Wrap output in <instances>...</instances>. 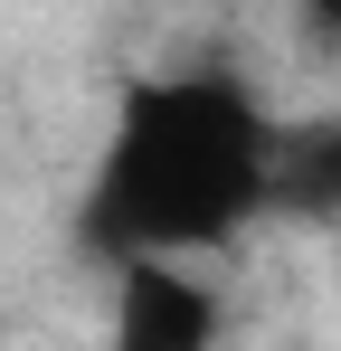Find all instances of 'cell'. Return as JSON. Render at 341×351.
Here are the masks:
<instances>
[{"mask_svg": "<svg viewBox=\"0 0 341 351\" xmlns=\"http://www.w3.org/2000/svg\"><path fill=\"white\" fill-rule=\"evenodd\" d=\"M266 162H275V114L237 76H209V66L133 76L95 152L86 247H105L114 266L133 256L199 266L247 219H266Z\"/></svg>", "mask_w": 341, "mask_h": 351, "instance_id": "obj_1", "label": "cell"}, {"mask_svg": "<svg viewBox=\"0 0 341 351\" xmlns=\"http://www.w3.org/2000/svg\"><path fill=\"white\" fill-rule=\"evenodd\" d=\"M105 351H218V294L180 256H133L114 266Z\"/></svg>", "mask_w": 341, "mask_h": 351, "instance_id": "obj_2", "label": "cell"}, {"mask_svg": "<svg viewBox=\"0 0 341 351\" xmlns=\"http://www.w3.org/2000/svg\"><path fill=\"white\" fill-rule=\"evenodd\" d=\"M266 219H341V123H275L266 162Z\"/></svg>", "mask_w": 341, "mask_h": 351, "instance_id": "obj_3", "label": "cell"}, {"mask_svg": "<svg viewBox=\"0 0 341 351\" xmlns=\"http://www.w3.org/2000/svg\"><path fill=\"white\" fill-rule=\"evenodd\" d=\"M313 19H323V29H341V0H313Z\"/></svg>", "mask_w": 341, "mask_h": 351, "instance_id": "obj_4", "label": "cell"}]
</instances>
